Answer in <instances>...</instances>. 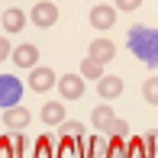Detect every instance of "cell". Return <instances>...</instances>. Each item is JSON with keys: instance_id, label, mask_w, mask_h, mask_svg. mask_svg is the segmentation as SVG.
I'll list each match as a JSON object with an SVG mask.
<instances>
[{"instance_id": "19", "label": "cell", "mask_w": 158, "mask_h": 158, "mask_svg": "<svg viewBox=\"0 0 158 158\" xmlns=\"http://www.w3.org/2000/svg\"><path fill=\"white\" fill-rule=\"evenodd\" d=\"M6 55H13V48H10V42H6L3 35H0V61H3Z\"/></svg>"}, {"instance_id": "3", "label": "cell", "mask_w": 158, "mask_h": 158, "mask_svg": "<svg viewBox=\"0 0 158 158\" xmlns=\"http://www.w3.org/2000/svg\"><path fill=\"white\" fill-rule=\"evenodd\" d=\"M29 19L39 26V29H48V26H55V19H58V6L48 3V0H42V3H35L29 10Z\"/></svg>"}, {"instance_id": "12", "label": "cell", "mask_w": 158, "mask_h": 158, "mask_svg": "<svg viewBox=\"0 0 158 158\" xmlns=\"http://www.w3.org/2000/svg\"><path fill=\"white\" fill-rule=\"evenodd\" d=\"M26 26V13L16 10V6H10V10H3V29L6 32H19Z\"/></svg>"}, {"instance_id": "6", "label": "cell", "mask_w": 158, "mask_h": 158, "mask_svg": "<svg viewBox=\"0 0 158 158\" xmlns=\"http://www.w3.org/2000/svg\"><path fill=\"white\" fill-rule=\"evenodd\" d=\"M13 61L19 64V68H39V48L35 45H29V42H26V45H16L13 48Z\"/></svg>"}, {"instance_id": "15", "label": "cell", "mask_w": 158, "mask_h": 158, "mask_svg": "<svg viewBox=\"0 0 158 158\" xmlns=\"http://www.w3.org/2000/svg\"><path fill=\"white\" fill-rule=\"evenodd\" d=\"M142 97H145V103L158 106V77H148V81L142 84Z\"/></svg>"}, {"instance_id": "5", "label": "cell", "mask_w": 158, "mask_h": 158, "mask_svg": "<svg viewBox=\"0 0 158 158\" xmlns=\"http://www.w3.org/2000/svg\"><path fill=\"white\" fill-rule=\"evenodd\" d=\"M58 94L64 100H81L84 97V81H81V74H64L58 77Z\"/></svg>"}, {"instance_id": "10", "label": "cell", "mask_w": 158, "mask_h": 158, "mask_svg": "<svg viewBox=\"0 0 158 158\" xmlns=\"http://www.w3.org/2000/svg\"><path fill=\"white\" fill-rule=\"evenodd\" d=\"M3 123L10 129H26L29 126V110H26V106H10V110L3 113Z\"/></svg>"}, {"instance_id": "18", "label": "cell", "mask_w": 158, "mask_h": 158, "mask_svg": "<svg viewBox=\"0 0 158 158\" xmlns=\"http://www.w3.org/2000/svg\"><path fill=\"white\" fill-rule=\"evenodd\" d=\"M116 6H119V10H139L142 0H116Z\"/></svg>"}, {"instance_id": "4", "label": "cell", "mask_w": 158, "mask_h": 158, "mask_svg": "<svg viewBox=\"0 0 158 158\" xmlns=\"http://www.w3.org/2000/svg\"><path fill=\"white\" fill-rule=\"evenodd\" d=\"M55 71L52 68H32L29 71V90H35V94H45V90L55 87Z\"/></svg>"}, {"instance_id": "2", "label": "cell", "mask_w": 158, "mask_h": 158, "mask_svg": "<svg viewBox=\"0 0 158 158\" xmlns=\"http://www.w3.org/2000/svg\"><path fill=\"white\" fill-rule=\"evenodd\" d=\"M19 100H23V84H19V77L13 74H0V106H19Z\"/></svg>"}, {"instance_id": "14", "label": "cell", "mask_w": 158, "mask_h": 158, "mask_svg": "<svg viewBox=\"0 0 158 158\" xmlns=\"http://www.w3.org/2000/svg\"><path fill=\"white\" fill-rule=\"evenodd\" d=\"M81 77H90V81H100V77H103V64H100L97 58H84L81 61Z\"/></svg>"}, {"instance_id": "8", "label": "cell", "mask_w": 158, "mask_h": 158, "mask_svg": "<svg viewBox=\"0 0 158 158\" xmlns=\"http://www.w3.org/2000/svg\"><path fill=\"white\" fill-rule=\"evenodd\" d=\"M116 23V10H113V6H94V10H90V26H94V29H110V26Z\"/></svg>"}, {"instance_id": "17", "label": "cell", "mask_w": 158, "mask_h": 158, "mask_svg": "<svg viewBox=\"0 0 158 158\" xmlns=\"http://www.w3.org/2000/svg\"><path fill=\"white\" fill-rule=\"evenodd\" d=\"M61 129H64V132H71V135L84 132V126H81V123H71V119H64V123H61Z\"/></svg>"}, {"instance_id": "7", "label": "cell", "mask_w": 158, "mask_h": 158, "mask_svg": "<svg viewBox=\"0 0 158 158\" xmlns=\"http://www.w3.org/2000/svg\"><path fill=\"white\" fill-rule=\"evenodd\" d=\"M97 94L103 100H116L119 94H123V77H113V74H103L97 81Z\"/></svg>"}, {"instance_id": "13", "label": "cell", "mask_w": 158, "mask_h": 158, "mask_svg": "<svg viewBox=\"0 0 158 158\" xmlns=\"http://www.w3.org/2000/svg\"><path fill=\"white\" fill-rule=\"evenodd\" d=\"M113 119H116V116H113V106H106V103H103V106H94V116H90V123H94L100 132H106Z\"/></svg>"}, {"instance_id": "16", "label": "cell", "mask_w": 158, "mask_h": 158, "mask_svg": "<svg viewBox=\"0 0 158 158\" xmlns=\"http://www.w3.org/2000/svg\"><path fill=\"white\" fill-rule=\"evenodd\" d=\"M106 132H116V135H123V132H129V126L123 123V119H113V123H110V129H106Z\"/></svg>"}, {"instance_id": "1", "label": "cell", "mask_w": 158, "mask_h": 158, "mask_svg": "<svg viewBox=\"0 0 158 158\" xmlns=\"http://www.w3.org/2000/svg\"><path fill=\"white\" fill-rule=\"evenodd\" d=\"M129 52L142 64L158 68V29H152V26H132L129 29Z\"/></svg>"}, {"instance_id": "9", "label": "cell", "mask_w": 158, "mask_h": 158, "mask_svg": "<svg viewBox=\"0 0 158 158\" xmlns=\"http://www.w3.org/2000/svg\"><path fill=\"white\" fill-rule=\"evenodd\" d=\"M90 58H97L100 64L110 61V58H116V45H113L110 39H94V42H90Z\"/></svg>"}, {"instance_id": "11", "label": "cell", "mask_w": 158, "mask_h": 158, "mask_svg": "<svg viewBox=\"0 0 158 158\" xmlns=\"http://www.w3.org/2000/svg\"><path fill=\"white\" fill-rule=\"evenodd\" d=\"M39 116H42L45 126H61L64 123V106L55 103V100H52V103H42V113H39Z\"/></svg>"}]
</instances>
